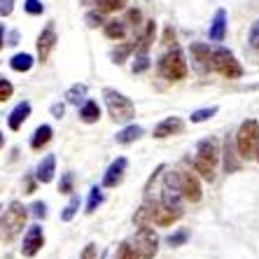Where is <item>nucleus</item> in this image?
Listing matches in <instances>:
<instances>
[{"label":"nucleus","mask_w":259,"mask_h":259,"mask_svg":"<svg viewBox=\"0 0 259 259\" xmlns=\"http://www.w3.org/2000/svg\"><path fill=\"white\" fill-rule=\"evenodd\" d=\"M220 161V147L215 138H203L196 147V157H194V170L203 178L205 182H215V170Z\"/></svg>","instance_id":"1"},{"label":"nucleus","mask_w":259,"mask_h":259,"mask_svg":"<svg viewBox=\"0 0 259 259\" xmlns=\"http://www.w3.org/2000/svg\"><path fill=\"white\" fill-rule=\"evenodd\" d=\"M180 215L173 210H168L161 201H147L138 208V212L133 215V222L138 227H152V224H159V227H170L173 222H178Z\"/></svg>","instance_id":"2"},{"label":"nucleus","mask_w":259,"mask_h":259,"mask_svg":"<svg viewBox=\"0 0 259 259\" xmlns=\"http://www.w3.org/2000/svg\"><path fill=\"white\" fill-rule=\"evenodd\" d=\"M236 147L241 159H254L259 147V121L257 119H245L236 133Z\"/></svg>","instance_id":"3"},{"label":"nucleus","mask_w":259,"mask_h":259,"mask_svg":"<svg viewBox=\"0 0 259 259\" xmlns=\"http://www.w3.org/2000/svg\"><path fill=\"white\" fill-rule=\"evenodd\" d=\"M26 217H28V212H26L24 203L12 201L10 208L5 210V215H3V220H0V241H12L14 236L24 229Z\"/></svg>","instance_id":"4"},{"label":"nucleus","mask_w":259,"mask_h":259,"mask_svg":"<svg viewBox=\"0 0 259 259\" xmlns=\"http://www.w3.org/2000/svg\"><path fill=\"white\" fill-rule=\"evenodd\" d=\"M103 98H105V105H108V112L115 121H128L136 117V105L128 96L119 94L117 89H105L103 91Z\"/></svg>","instance_id":"5"},{"label":"nucleus","mask_w":259,"mask_h":259,"mask_svg":"<svg viewBox=\"0 0 259 259\" xmlns=\"http://www.w3.org/2000/svg\"><path fill=\"white\" fill-rule=\"evenodd\" d=\"M210 70L220 72L227 79H238L243 75L241 63L236 61V56L231 54L229 49H224V47H217L210 52Z\"/></svg>","instance_id":"6"},{"label":"nucleus","mask_w":259,"mask_h":259,"mask_svg":"<svg viewBox=\"0 0 259 259\" xmlns=\"http://www.w3.org/2000/svg\"><path fill=\"white\" fill-rule=\"evenodd\" d=\"M159 72H161L163 79H170V82H180V79L187 77V61H185L182 49L175 47L173 52L163 54L159 61Z\"/></svg>","instance_id":"7"},{"label":"nucleus","mask_w":259,"mask_h":259,"mask_svg":"<svg viewBox=\"0 0 259 259\" xmlns=\"http://www.w3.org/2000/svg\"><path fill=\"white\" fill-rule=\"evenodd\" d=\"M131 250L138 254L140 259H154L159 250V236L152 227H140L131 238Z\"/></svg>","instance_id":"8"},{"label":"nucleus","mask_w":259,"mask_h":259,"mask_svg":"<svg viewBox=\"0 0 259 259\" xmlns=\"http://www.w3.org/2000/svg\"><path fill=\"white\" fill-rule=\"evenodd\" d=\"M175 178H178V189H180L182 199L192 201V203H199L201 196H203V192H201V182L199 178L192 173V170L187 168H180L175 170Z\"/></svg>","instance_id":"9"},{"label":"nucleus","mask_w":259,"mask_h":259,"mask_svg":"<svg viewBox=\"0 0 259 259\" xmlns=\"http://www.w3.org/2000/svg\"><path fill=\"white\" fill-rule=\"evenodd\" d=\"M161 203L168 208V210L178 212V215H185L182 210V194L178 189V178L175 173H166V180H163V192H161Z\"/></svg>","instance_id":"10"},{"label":"nucleus","mask_w":259,"mask_h":259,"mask_svg":"<svg viewBox=\"0 0 259 259\" xmlns=\"http://www.w3.org/2000/svg\"><path fill=\"white\" fill-rule=\"evenodd\" d=\"M45 245V234H42V227H30L24 236V245H21V254L24 257H35Z\"/></svg>","instance_id":"11"},{"label":"nucleus","mask_w":259,"mask_h":259,"mask_svg":"<svg viewBox=\"0 0 259 259\" xmlns=\"http://www.w3.org/2000/svg\"><path fill=\"white\" fill-rule=\"evenodd\" d=\"M126 166H128V161L124 157L115 159V161L108 166L105 175H103V187H117V185H121L124 173H126Z\"/></svg>","instance_id":"12"},{"label":"nucleus","mask_w":259,"mask_h":259,"mask_svg":"<svg viewBox=\"0 0 259 259\" xmlns=\"http://www.w3.org/2000/svg\"><path fill=\"white\" fill-rule=\"evenodd\" d=\"M54 45H56V30H54V26L49 24L47 28L40 33V37H37V59H40V63H45V61L49 59Z\"/></svg>","instance_id":"13"},{"label":"nucleus","mask_w":259,"mask_h":259,"mask_svg":"<svg viewBox=\"0 0 259 259\" xmlns=\"http://www.w3.org/2000/svg\"><path fill=\"white\" fill-rule=\"evenodd\" d=\"M185 128V121L180 117H166L163 121H159L154 126V138H168V136H175Z\"/></svg>","instance_id":"14"},{"label":"nucleus","mask_w":259,"mask_h":259,"mask_svg":"<svg viewBox=\"0 0 259 259\" xmlns=\"http://www.w3.org/2000/svg\"><path fill=\"white\" fill-rule=\"evenodd\" d=\"M208 35H210L212 42H222L224 35H227V12L224 10H217L215 17H212V24L208 28Z\"/></svg>","instance_id":"15"},{"label":"nucleus","mask_w":259,"mask_h":259,"mask_svg":"<svg viewBox=\"0 0 259 259\" xmlns=\"http://www.w3.org/2000/svg\"><path fill=\"white\" fill-rule=\"evenodd\" d=\"M54 170H56V157L54 154H47V157L40 161V166H37L35 178L42 182V185H49V182L54 180Z\"/></svg>","instance_id":"16"},{"label":"nucleus","mask_w":259,"mask_h":259,"mask_svg":"<svg viewBox=\"0 0 259 259\" xmlns=\"http://www.w3.org/2000/svg\"><path fill=\"white\" fill-rule=\"evenodd\" d=\"M30 117V103H19L17 108L12 110V115H10V121H7V124H10V128H12V131H19V128H21V124H24L26 119H28Z\"/></svg>","instance_id":"17"},{"label":"nucleus","mask_w":259,"mask_h":259,"mask_svg":"<svg viewBox=\"0 0 259 259\" xmlns=\"http://www.w3.org/2000/svg\"><path fill=\"white\" fill-rule=\"evenodd\" d=\"M210 52L212 49L208 47V45H201V42L192 45V56H194V61L199 63L201 70H210Z\"/></svg>","instance_id":"18"},{"label":"nucleus","mask_w":259,"mask_h":259,"mask_svg":"<svg viewBox=\"0 0 259 259\" xmlns=\"http://www.w3.org/2000/svg\"><path fill=\"white\" fill-rule=\"evenodd\" d=\"M52 136H54V131H52V126H49V124L37 126L35 133H33V138H30V147H33V150H42L45 145L52 140Z\"/></svg>","instance_id":"19"},{"label":"nucleus","mask_w":259,"mask_h":259,"mask_svg":"<svg viewBox=\"0 0 259 259\" xmlns=\"http://www.w3.org/2000/svg\"><path fill=\"white\" fill-rule=\"evenodd\" d=\"M79 119L84 121V124H96L101 119V108H98L96 101H84L82 110H79Z\"/></svg>","instance_id":"20"},{"label":"nucleus","mask_w":259,"mask_h":259,"mask_svg":"<svg viewBox=\"0 0 259 259\" xmlns=\"http://www.w3.org/2000/svg\"><path fill=\"white\" fill-rule=\"evenodd\" d=\"M140 136H143V126H136V124H131V126L121 128V131L117 133L115 138H117V143L128 145V143H133V140H138Z\"/></svg>","instance_id":"21"},{"label":"nucleus","mask_w":259,"mask_h":259,"mask_svg":"<svg viewBox=\"0 0 259 259\" xmlns=\"http://www.w3.org/2000/svg\"><path fill=\"white\" fill-rule=\"evenodd\" d=\"M103 28H105V35L110 37V40H121V37L126 35V26H124V21H105L103 24Z\"/></svg>","instance_id":"22"},{"label":"nucleus","mask_w":259,"mask_h":259,"mask_svg":"<svg viewBox=\"0 0 259 259\" xmlns=\"http://www.w3.org/2000/svg\"><path fill=\"white\" fill-rule=\"evenodd\" d=\"M84 98H87V84H72L66 91V101L70 105H79V103H84Z\"/></svg>","instance_id":"23"},{"label":"nucleus","mask_w":259,"mask_h":259,"mask_svg":"<svg viewBox=\"0 0 259 259\" xmlns=\"http://www.w3.org/2000/svg\"><path fill=\"white\" fill-rule=\"evenodd\" d=\"M10 66H12V70H17V72H28L30 68H33V56L30 54H17V56H12Z\"/></svg>","instance_id":"24"},{"label":"nucleus","mask_w":259,"mask_h":259,"mask_svg":"<svg viewBox=\"0 0 259 259\" xmlns=\"http://www.w3.org/2000/svg\"><path fill=\"white\" fill-rule=\"evenodd\" d=\"M154 30H157V26H154V21H147V26H145V33L143 37L138 40V49L140 52H147V49L152 47V42H154Z\"/></svg>","instance_id":"25"},{"label":"nucleus","mask_w":259,"mask_h":259,"mask_svg":"<svg viewBox=\"0 0 259 259\" xmlns=\"http://www.w3.org/2000/svg\"><path fill=\"white\" fill-rule=\"evenodd\" d=\"M105 201V196H103V189L101 187H91V192H89V201H87V212H96L98 210V205Z\"/></svg>","instance_id":"26"},{"label":"nucleus","mask_w":259,"mask_h":259,"mask_svg":"<svg viewBox=\"0 0 259 259\" xmlns=\"http://www.w3.org/2000/svg\"><path fill=\"white\" fill-rule=\"evenodd\" d=\"M98 5V12H117V10H121V7L126 5V0H96Z\"/></svg>","instance_id":"27"},{"label":"nucleus","mask_w":259,"mask_h":259,"mask_svg":"<svg viewBox=\"0 0 259 259\" xmlns=\"http://www.w3.org/2000/svg\"><path fill=\"white\" fill-rule=\"evenodd\" d=\"M77 210H79V196H77V194H72L70 203L66 205V210L61 212V220H63V222H70L72 217L77 215Z\"/></svg>","instance_id":"28"},{"label":"nucleus","mask_w":259,"mask_h":259,"mask_svg":"<svg viewBox=\"0 0 259 259\" xmlns=\"http://www.w3.org/2000/svg\"><path fill=\"white\" fill-rule=\"evenodd\" d=\"M133 49H136V45H121L119 49H115V52H112V63H117V66H121V63H124V61H126V56L131 54Z\"/></svg>","instance_id":"29"},{"label":"nucleus","mask_w":259,"mask_h":259,"mask_svg":"<svg viewBox=\"0 0 259 259\" xmlns=\"http://www.w3.org/2000/svg\"><path fill=\"white\" fill-rule=\"evenodd\" d=\"M217 115V108L212 105V108H203V110H196V112H192V121L194 124H201V121L210 119V117Z\"/></svg>","instance_id":"30"},{"label":"nucleus","mask_w":259,"mask_h":259,"mask_svg":"<svg viewBox=\"0 0 259 259\" xmlns=\"http://www.w3.org/2000/svg\"><path fill=\"white\" fill-rule=\"evenodd\" d=\"M147 68H150V56H147V52H140L133 61V72H145Z\"/></svg>","instance_id":"31"},{"label":"nucleus","mask_w":259,"mask_h":259,"mask_svg":"<svg viewBox=\"0 0 259 259\" xmlns=\"http://www.w3.org/2000/svg\"><path fill=\"white\" fill-rule=\"evenodd\" d=\"M187 238H189V231H187V229H180L178 234L168 236V245H170V247H180L182 243L187 241Z\"/></svg>","instance_id":"32"},{"label":"nucleus","mask_w":259,"mask_h":259,"mask_svg":"<svg viewBox=\"0 0 259 259\" xmlns=\"http://www.w3.org/2000/svg\"><path fill=\"white\" fill-rule=\"evenodd\" d=\"M224 152H227V161H224V168H227V173H231V170H236L238 168V163L234 161V152H231V143H229V138H227V143H224Z\"/></svg>","instance_id":"33"},{"label":"nucleus","mask_w":259,"mask_h":259,"mask_svg":"<svg viewBox=\"0 0 259 259\" xmlns=\"http://www.w3.org/2000/svg\"><path fill=\"white\" fill-rule=\"evenodd\" d=\"M115 259H140V257H138L136 252H133L128 243H121L119 250H117V254H115Z\"/></svg>","instance_id":"34"},{"label":"nucleus","mask_w":259,"mask_h":259,"mask_svg":"<svg viewBox=\"0 0 259 259\" xmlns=\"http://www.w3.org/2000/svg\"><path fill=\"white\" fill-rule=\"evenodd\" d=\"M84 21H87V26H89V28H98V26L105 24V21H103V12H89Z\"/></svg>","instance_id":"35"},{"label":"nucleus","mask_w":259,"mask_h":259,"mask_svg":"<svg viewBox=\"0 0 259 259\" xmlns=\"http://www.w3.org/2000/svg\"><path fill=\"white\" fill-rule=\"evenodd\" d=\"M24 7H26V12L28 14H42L45 12V5L40 3V0H26Z\"/></svg>","instance_id":"36"},{"label":"nucleus","mask_w":259,"mask_h":259,"mask_svg":"<svg viewBox=\"0 0 259 259\" xmlns=\"http://www.w3.org/2000/svg\"><path fill=\"white\" fill-rule=\"evenodd\" d=\"M72 180H75V175L72 173L63 175V180H61V185H59V192L61 194H70L72 192Z\"/></svg>","instance_id":"37"},{"label":"nucleus","mask_w":259,"mask_h":259,"mask_svg":"<svg viewBox=\"0 0 259 259\" xmlns=\"http://www.w3.org/2000/svg\"><path fill=\"white\" fill-rule=\"evenodd\" d=\"M12 91H14V87L5 77H0V101H7V98L12 96Z\"/></svg>","instance_id":"38"},{"label":"nucleus","mask_w":259,"mask_h":259,"mask_svg":"<svg viewBox=\"0 0 259 259\" xmlns=\"http://www.w3.org/2000/svg\"><path fill=\"white\" fill-rule=\"evenodd\" d=\"M250 45H252V49L254 52H259V21H254L252 24V28H250Z\"/></svg>","instance_id":"39"},{"label":"nucleus","mask_w":259,"mask_h":259,"mask_svg":"<svg viewBox=\"0 0 259 259\" xmlns=\"http://www.w3.org/2000/svg\"><path fill=\"white\" fill-rule=\"evenodd\" d=\"M33 215L37 217V220H40V217H47V203H42V201H35V203H33Z\"/></svg>","instance_id":"40"},{"label":"nucleus","mask_w":259,"mask_h":259,"mask_svg":"<svg viewBox=\"0 0 259 259\" xmlns=\"http://www.w3.org/2000/svg\"><path fill=\"white\" fill-rule=\"evenodd\" d=\"M98 250H96V243H89V245L82 250V254H79V259H96Z\"/></svg>","instance_id":"41"},{"label":"nucleus","mask_w":259,"mask_h":259,"mask_svg":"<svg viewBox=\"0 0 259 259\" xmlns=\"http://www.w3.org/2000/svg\"><path fill=\"white\" fill-rule=\"evenodd\" d=\"M14 10V0H0V17H10Z\"/></svg>","instance_id":"42"},{"label":"nucleus","mask_w":259,"mask_h":259,"mask_svg":"<svg viewBox=\"0 0 259 259\" xmlns=\"http://www.w3.org/2000/svg\"><path fill=\"white\" fill-rule=\"evenodd\" d=\"M126 21H131V26H138L140 24V12H138V10H128Z\"/></svg>","instance_id":"43"},{"label":"nucleus","mask_w":259,"mask_h":259,"mask_svg":"<svg viewBox=\"0 0 259 259\" xmlns=\"http://www.w3.org/2000/svg\"><path fill=\"white\" fill-rule=\"evenodd\" d=\"M63 112H66V108H63L61 103H56V105H52V115H54L56 119H61V117H63Z\"/></svg>","instance_id":"44"},{"label":"nucleus","mask_w":259,"mask_h":259,"mask_svg":"<svg viewBox=\"0 0 259 259\" xmlns=\"http://www.w3.org/2000/svg\"><path fill=\"white\" fill-rule=\"evenodd\" d=\"M175 42V30L166 28V35H163V45H173Z\"/></svg>","instance_id":"45"},{"label":"nucleus","mask_w":259,"mask_h":259,"mask_svg":"<svg viewBox=\"0 0 259 259\" xmlns=\"http://www.w3.org/2000/svg\"><path fill=\"white\" fill-rule=\"evenodd\" d=\"M17 40H19V33L14 30V33H10V42L7 45H17Z\"/></svg>","instance_id":"46"},{"label":"nucleus","mask_w":259,"mask_h":259,"mask_svg":"<svg viewBox=\"0 0 259 259\" xmlns=\"http://www.w3.org/2000/svg\"><path fill=\"white\" fill-rule=\"evenodd\" d=\"M3 42H5V28L0 26V49H3Z\"/></svg>","instance_id":"47"},{"label":"nucleus","mask_w":259,"mask_h":259,"mask_svg":"<svg viewBox=\"0 0 259 259\" xmlns=\"http://www.w3.org/2000/svg\"><path fill=\"white\" fill-rule=\"evenodd\" d=\"M79 3H84V5H96V0H79Z\"/></svg>","instance_id":"48"},{"label":"nucleus","mask_w":259,"mask_h":259,"mask_svg":"<svg viewBox=\"0 0 259 259\" xmlns=\"http://www.w3.org/2000/svg\"><path fill=\"white\" fill-rule=\"evenodd\" d=\"M0 145H3V133H0Z\"/></svg>","instance_id":"49"},{"label":"nucleus","mask_w":259,"mask_h":259,"mask_svg":"<svg viewBox=\"0 0 259 259\" xmlns=\"http://www.w3.org/2000/svg\"><path fill=\"white\" fill-rule=\"evenodd\" d=\"M257 159H259V147H257Z\"/></svg>","instance_id":"50"}]
</instances>
